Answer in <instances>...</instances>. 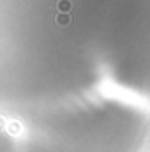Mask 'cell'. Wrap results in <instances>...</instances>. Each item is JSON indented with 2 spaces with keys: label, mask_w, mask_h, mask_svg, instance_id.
I'll use <instances>...</instances> for the list:
<instances>
[{
  "label": "cell",
  "mask_w": 150,
  "mask_h": 152,
  "mask_svg": "<svg viewBox=\"0 0 150 152\" xmlns=\"http://www.w3.org/2000/svg\"><path fill=\"white\" fill-rule=\"evenodd\" d=\"M55 23H57L58 27H66V25H69V23H71V16H69V12H58V16L55 18Z\"/></svg>",
  "instance_id": "1"
},
{
  "label": "cell",
  "mask_w": 150,
  "mask_h": 152,
  "mask_svg": "<svg viewBox=\"0 0 150 152\" xmlns=\"http://www.w3.org/2000/svg\"><path fill=\"white\" fill-rule=\"evenodd\" d=\"M57 9H58V12H69L73 9V2L71 0H58L57 2Z\"/></svg>",
  "instance_id": "2"
}]
</instances>
